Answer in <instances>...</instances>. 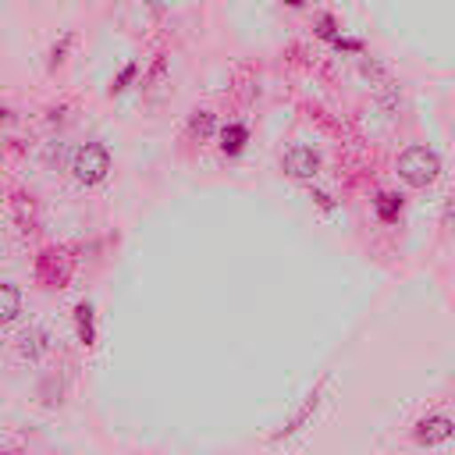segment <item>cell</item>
<instances>
[{
	"mask_svg": "<svg viewBox=\"0 0 455 455\" xmlns=\"http://www.w3.org/2000/svg\"><path fill=\"white\" fill-rule=\"evenodd\" d=\"M398 178L409 181L412 188H427L441 178V156L427 146H409L402 156H398Z\"/></svg>",
	"mask_w": 455,
	"mask_h": 455,
	"instance_id": "obj_1",
	"label": "cell"
},
{
	"mask_svg": "<svg viewBox=\"0 0 455 455\" xmlns=\"http://www.w3.org/2000/svg\"><path fill=\"white\" fill-rule=\"evenodd\" d=\"M71 174L78 185H100L110 174V149L103 142H82L71 156Z\"/></svg>",
	"mask_w": 455,
	"mask_h": 455,
	"instance_id": "obj_2",
	"label": "cell"
},
{
	"mask_svg": "<svg viewBox=\"0 0 455 455\" xmlns=\"http://www.w3.org/2000/svg\"><path fill=\"white\" fill-rule=\"evenodd\" d=\"M281 171L291 174V178H299V181H313V178L320 174V156H316L309 146L295 142V146H288V149L281 153Z\"/></svg>",
	"mask_w": 455,
	"mask_h": 455,
	"instance_id": "obj_3",
	"label": "cell"
},
{
	"mask_svg": "<svg viewBox=\"0 0 455 455\" xmlns=\"http://www.w3.org/2000/svg\"><path fill=\"white\" fill-rule=\"evenodd\" d=\"M36 277L46 284V288H60L68 281V256L57 252V249H46L36 263Z\"/></svg>",
	"mask_w": 455,
	"mask_h": 455,
	"instance_id": "obj_4",
	"label": "cell"
},
{
	"mask_svg": "<svg viewBox=\"0 0 455 455\" xmlns=\"http://www.w3.org/2000/svg\"><path fill=\"white\" fill-rule=\"evenodd\" d=\"M412 434H416V441H419V444H427V448H430V444H444V441L451 437V419H448L444 412L423 416V419L416 423V430H412Z\"/></svg>",
	"mask_w": 455,
	"mask_h": 455,
	"instance_id": "obj_5",
	"label": "cell"
},
{
	"mask_svg": "<svg viewBox=\"0 0 455 455\" xmlns=\"http://www.w3.org/2000/svg\"><path fill=\"white\" fill-rule=\"evenodd\" d=\"M18 352H21V359H28V363L43 359V355L50 352V331H46V327H28V331H21Z\"/></svg>",
	"mask_w": 455,
	"mask_h": 455,
	"instance_id": "obj_6",
	"label": "cell"
},
{
	"mask_svg": "<svg viewBox=\"0 0 455 455\" xmlns=\"http://www.w3.org/2000/svg\"><path fill=\"white\" fill-rule=\"evenodd\" d=\"M245 142H249V124L228 121V124L220 128V153H224V156H238V153L245 149Z\"/></svg>",
	"mask_w": 455,
	"mask_h": 455,
	"instance_id": "obj_7",
	"label": "cell"
},
{
	"mask_svg": "<svg viewBox=\"0 0 455 455\" xmlns=\"http://www.w3.org/2000/svg\"><path fill=\"white\" fill-rule=\"evenodd\" d=\"M18 313H21V288L11 281H0V327L18 320Z\"/></svg>",
	"mask_w": 455,
	"mask_h": 455,
	"instance_id": "obj_8",
	"label": "cell"
},
{
	"mask_svg": "<svg viewBox=\"0 0 455 455\" xmlns=\"http://www.w3.org/2000/svg\"><path fill=\"white\" fill-rule=\"evenodd\" d=\"M75 331H78V341L82 345H96V316H92V306L89 302H78L75 306Z\"/></svg>",
	"mask_w": 455,
	"mask_h": 455,
	"instance_id": "obj_9",
	"label": "cell"
},
{
	"mask_svg": "<svg viewBox=\"0 0 455 455\" xmlns=\"http://www.w3.org/2000/svg\"><path fill=\"white\" fill-rule=\"evenodd\" d=\"M373 210H377V217H380L384 224H395V220L402 217V196H398V192H380V196L373 199Z\"/></svg>",
	"mask_w": 455,
	"mask_h": 455,
	"instance_id": "obj_10",
	"label": "cell"
},
{
	"mask_svg": "<svg viewBox=\"0 0 455 455\" xmlns=\"http://www.w3.org/2000/svg\"><path fill=\"white\" fill-rule=\"evenodd\" d=\"M213 114L210 110H192V117H188V135L192 139H210L213 135Z\"/></svg>",
	"mask_w": 455,
	"mask_h": 455,
	"instance_id": "obj_11",
	"label": "cell"
},
{
	"mask_svg": "<svg viewBox=\"0 0 455 455\" xmlns=\"http://www.w3.org/2000/svg\"><path fill=\"white\" fill-rule=\"evenodd\" d=\"M316 36L327 39V43H334V39L341 36V25L334 21V14H320V18H316Z\"/></svg>",
	"mask_w": 455,
	"mask_h": 455,
	"instance_id": "obj_12",
	"label": "cell"
},
{
	"mask_svg": "<svg viewBox=\"0 0 455 455\" xmlns=\"http://www.w3.org/2000/svg\"><path fill=\"white\" fill-rule=\"evenodd\" d=\"M135 71H139V64H124V68H121V75H117V78H114V85H110V92H124V89H128V82L135 78Z\"/></svg>",
	"mask_w": 455,
	"mask_h": 455,
	"instance_id": "obj_13",
	"label": "cell"
},
{
	"mask_svg": "<svg viewBox=\"0 0 455 455\" xmlns=\"http://www.w3.org/2000/svg\"><path fill=\"white\" fill-rule=\"evenodd\" d=\"M68 46H71V32L60 39V46H53V50H50V68H57V64L64 60V50H68Z\"/></svg>",
	"mask_w": 455,
	"mask_h": 455,
	"instance_id": "obj_14",
	"label": "cell"
},
{
	"mask_svg": "<svg viewBox=\"0 0 455 455\" xmlns=\"http://www.w3.org/2000/svg\"><path fill=\"white\" fill-rule=\"evenodd\" d=\"M281 4H288V7H302L306 0H281Z\"/></svg>",
	"mask_w": 455,
	"mask_h": 455,
	"instance_id": "obj_15",
	"label": "cell"
},
{
	"mask_svg": "<svg viewBox=\"0 0 455 455\" xmlns=\"http://www.w3.org/2000/svg\"><path fill=\"white\" fill-rule=\"evenodd\" d=\"M7 117H11V110H7V107H0V121H7Z\"/></svg>",
	"mask_w": 455,
	"mask_h": 455,
	"instance_id": "obj_16",
	"label": "cell"
}]
</instances>
